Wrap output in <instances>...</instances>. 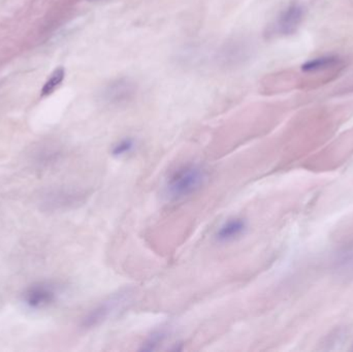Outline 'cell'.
<instances>
[{"instance_id":"3","label":"cell","mask_w":353,"mask_h":352,"mask_svg":"<svg viewBox=\"0 0 353 352\" xmlns=\"http://www.w3.org/2000/svg\"><path fill=\"white\" fill-rule=\"evenodd\" d=\"M305 18V8L299 2L286 6L270 26L269 34L272 37H288L300 28Z\"/></svg>"},{"instance_id":"12","label":"cell","mask_w":353,"mask_h":352,"mask_svg":"<svg viewBox=\"0 0 353 352\" xmlns=\"http://www.w3.org/2000/svg\"><path fill=\"white\" fill-rule=\"evenodd\" d=\"M136 148V141L132 138H124L118 141L112 149V155L115 157H125Z\"/></svg>"},{"instance_id":"9","label":"cell","mask_w":353,"mask_h":352,"mask_svg":"<svg viewBox=\"0 0 353 352\" xmlns=\"http://www.w3.org/2000/svg\"><path fill=\"white\" fill-rule=\"evenodd\" d=\"M343 60L336 55H325L314 58L305 62L302 65V70L305 72H321L325 70L341 68Z\"/></svg>"},{"instance_id":"4","label":"cell","mask_w":353,"mask_h":352,"mask_svg":"<svg viewBox=\"0 0 353 352\" xmlns=\"http://www.w3.org/2000/svg\"><path fill=\"white\" fill-rule=\"evenodd\" d=\"M251 47L244 39H232L223 45L218 54V59L223 66L236 68L250 58Z\"/></svg>"},{"instance_id":"13","label":"cell","mask_w":353,"mask_h":352,"mask_svg":"<svg viewBox=\"0 0 353 352\" xmlns=\"http://www.w3.org/2000/svg\"><path fill=\"white\" fill-rule=\"evenodd\" d=\"M165 335L163 333H157V334L153 335L151 338H149L146 342L143 344L142 351H155L159 344L165 341Z\"/></svg>"},{"instance_id":"6","label":"cell","mask_w":353,"mask_h":352,"mask_svg":"<svg viewBox=\"0 0 353 352\" xmlns=\"http://www.w3.org/2000/svg\"><path fill=\"white\" fill-rule=\"evenodd\" d=\"M81 196L72 190H50L41 198V210L43 212H55L70 208L80 202Z\"/></svg>"},{"instance_id":"11","label":"cell","mask_w":353,"mask_h":352,"mask_svg":"<svg viewBox=\"0 0 353 352\" xmlns=\"http://www.w3.org/2000/svg\"><path fill=\"white\" fill-rule=\"evenodd\" d=\"M64 78H65V70H64V68L59 66V68H56V70L50 74L45 84H43L41 91V97L49 96V95L53 94L56 89L62 84Z\"/></svg>"},{"instance_id":"5","label":"cell","mask_w":353,"mask_h":352,"mask_svg":"<svg viewBox=\"0 0 353 352\" xmlns=\"http://www.w3.org/2000/svg\"><path fill=\"white\" fill-rule=\"evenodd\" d=\"M128 299V293H120L113 296L107 301L101 303V305L91 310L82 322V327L84 329H92L99 326L101 322H105L115 310H117L126 300Z\"/></svg>"},{"instance_id":"7","label":"cell","mask_w":353,"mask_h":352,"mask_svg":"<svg viewBox=\"0 0 353 352\" xmlns=\"http://www.w3.org/2000/svg\"><path fill=\"white\" fill-rule=\"evenodd\" d=\"M56 299V289L49 283H37L25 291L23 301L31 309H41Z\"/></svg>"},{"instance_id":"8","label":"cell","mask_w":353,"mask_h":352,"mask_svg":"<svg viewBox=\"0 0 353 352\" xmlns=\"http://www.w3.org/2000/svg\"><path fill=\"white\" fill-rule=\"evenodd\" d=\"M246 231L247 221L242 217H232L218 227L215 239L218 243H232L242 238Z\"/></svg>"},{"instance_id":"1","label":"cell","mask_w":353,"mask_h":352,"mask_svg":"<svg viewBox=\"0 0 353 352\" xmlns=\"http://www.w3.org/2000/svg\"><path fill=\"white\" fill-rule=\"evenodd\" d=\"M207 180L205 169L196 163H187L176 169L165 181V196L171 200H182L196 194Z\"/></svg>"},{"instance_id":"2","label":"cell","mask_w":353,"mask_h":352,"mask_svg":"<svg viewBox=\"0 0 353 352\" xmlns=\"http://www.w3.org/2000/svg\"><path fill=\"white\" fill-rule=\"evenodd\" d=\"M137 90V84L132 79H116L101 89L99 99L108 107H122L134 99Z\"/></svg>"},{"instance_id":"10","label":"cell","mask_w":353,"mask_h":352,"mask_svg":"<svg viewBox=\"0 0 353 352\" xmlns=\"http://www.w3.org/2000/svg\"><path fill=\"white\" fill-rule=\"evenodd\" d=\"M334 270L341 277H353V246L338 252L334 260Z\"/></svg>"}]
</instances>
